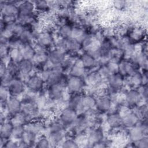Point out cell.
I'll return each mask as SVG.
<instances>
[{"instance_id":"1","label":"cell","mask_w":148,"mask_h":148,"mask_svg":"<svg viewBox=\"0 0 148 148\" xmlns=\"http://www.w3.org/2000/svg\"><path fill=\"white\" fill-rule=\"evenodd\" d=\"M21 2L19 1H3L0 3V9L1 16H6L17 18L19 15L18 4Z\"/></svg>"},{"instance_id":"2","label":"cell","mask_w":148,"mask_h":148,"mask_svg":"<svg viewBox=\"0 0 148 148\" xmlns=\"http://www.w3.org/2000/svg\"><path fill=\"white\" fill-rule=\"evenodd\" d=\"M86 86L83 78L71 76L68 77L66 90L71 94H81Z\"/></svg>"},{"instance_id":"3","label":"cell","mask_w":148,"mask_h":148,"mask_svg":"<svg viewBox=\"0 0 148 148\" xmlns=\"http://www.w3.org/2000/svg\"><path fill=\"white\" fill-rule=\"evenodd\" d=\"M25 84L28 90L39 93L44 88L45 82L38 74H35L30 75Z\"/></svg>"},{"instance_id":"4","label":"cell","mask_w":148,"mask_h":148,"mask_svg":"<svg viewBox=\"0 0 148 148\" xmlns=\"http://www.w3.org/2000/svg\"><path fill=\"white\" fill-rule=\"evenodd\" d=\"M88 139V147L92 146L103 140L104 133L100 127H90L85 132Z\"/></svg>"},{"instance_id":"5","label":"cell","mask_w":148,"mask_h":148,"mask_svg":"<svg viewBox=\"0 0 148 148\" xmlns=\"http://www.w3.org/2000/svg\"><path fill=\"white\" fill-rule=\"evenodd\" d=\"M78 116L77 113L73 109L66 107L59 113V120L66 127L69 126L75 120Z\"/></svg>"},{"instance_id":"6","label":"cell","mask_w":148,"mask_h":148,"mask_svg":"<svg viewBox=\"0 0 148 148\" xmlns=\"http://www.w3.org/2000/svg\"><path fill=\"white\" fill-rule=\"evenodd\" d=\"M139 68L136 64L130 60H121L119 63V73L124 76H130Z\"/></svg>"},{"instance_id":"7","label":"cell","mask_w":148,"mask_h":148,"mask_svg":"<svg viewBox=\"0 0 148 148\" xmlns=\"http://www.w3.org/2000/svg\"><path fill=\"white\" fill-rule=\"evenodd\" d=\"M28 117L30 121L36 119H39L40 109L35 102L22 103L21 110Z\"/></svg>"},{"instance_id":"8","label":"cell","mask_w":148,"mask_h":148,"mask_svg":"<svg viewBox=\"0 0 148 148\" xmlns=\"http://www.w3.org/2000/svg\"><path fill=\"white\" fill-rule=\"evenodd\" d=\"M22 103L17 97L11 96L6 103L5 110L10 117L21 110Z\"/></svg>"},{"instance_id":"9","label":"cell","mask_w":148,"mask_h":148,"mask_svg":"<svg viewBox=\"0 0 148 148\" xmlns=\"http://www.w3.org/2000/svg\"><path fill=\"white\" fill-rule=\"evenodd\" d=\"M143 100L136 89L127 90L125 94V103L130 108H132L140 105Z\"/></svg>"},{"instance_id":"10","label":"cell","mask_w":148,"mask_h":148,"mask_svg":"<svg viewBox=\"0 0 148 148\" xmlns=\"http://www.w3.org/2000/svg\"><path fill=\"white\" fill-rule=\"evenodd\" d=\"M46 126L43 120L41 119H36L32 120L24 125L25 131L33 132L37 135L44 134Z\"/></svg>"},{"instance_id":"11","label":"cell","mask_w":148,"mask_h":148,"mask_svg":"<svg viewBox=\"0 0 148 148\" xmlns=\"http://www.w3.org/2000/svg\"><path fill=\"white\" fill-rule=\"evenodd\" d=\"M66 88L59 84L49 86L47 89V95L49 98L53 101L62 99L65 92Z\"/></svg>"},{"instance_id":"12","label":"cell","mask_w":148,"mask_h":148,"mask_svg":"<svg viewBox=\"0 0 148 148\" xmlns=\"http://www.w3.org/2000/svg\"><path fill=\"white\" fill-rule=\"evenodd\" d=\"M25 82L16 77L13 79L8 87L11 96L17 97L23 94L25 91Z\"/></svg>"},{"instance_id":"13","label":"cell","mask_w":148,"mask_h":148,"mask_svg":"<svg viewBox=\"0 0 148 148\" xmlns=\"http://www.w3.org/2000/svg\"><path fill=\"white\" fill-rule=\"evenodd\" d=\"M35 42L48 49L54 43V38L52 32L43 31L37 36Z\"/></svg>"},{"instance_id":"14","label":"cell","mask_w":148,"mask_h":148,"mask_svg":"<svg viewBox=\"0 0 148 148\" xmlns=\"http://www.w3.org/2000/svg\"><path fill=\"white\" fill-rule=\"evenodd\" d=\"M38 135L33 132L25 130L21 138L18 140V147H35L36 142L38 139Z\"/></svg>"},{"instance_id":"15","label":"cell","mask_w":148,"mask_h":148,"mask_svg":"<svg viewBox=\"0 0 148 148\" xmlns=\"http://www.w3.org/2000/svg\"><path fill=\"white\" fill-rule=\"evenodd\" d=\"M112 101L107 95H101L96 98L95 109L101 113H105L109 111L111 107Z\"/></svg>"},{"instance_id":"16","label":"cell","mask_w":148,"mask_h":148,"mask_svg":"<svg viewBox=\"0 0 148 148\" xmlns=\"http://www.w3.org/2000/svg\"><path fill=\"white\" fill-rule=\"evenodd\" d=\"M66 53L54 48L48 52V61L54 66L61 65L66 58Z\"/></svg>"},{"instance_id":"17","label":"cell","mask_w":148,"mask_h":148,"mask_svg":"<svg viewBox=\"0 0 148 148\" xmlns=\"http://www.w3.org/2000/svg\"><path fill=\"white\" fill-rule=\"evenodd\" d=\"M124 77L120 73L112 74L106 80L108 86L116 91H119L124 85Z\"/></svg>"},{"instance_id":"18","label":"cell","mask_w":148,"mask_h":148,"mask_svg":"<svg viewBox=\"0 0 148 148\" xmlns=\"http://www.w3.org/2000/svg\"><path fill=\"white\" fill-rule=\"evenodd\" d=\"M86 86L97 87L103 80L98 71H92L87 73L83 78Z\"/></svg>"},{"instance_id":"19","label":"cell","mask_w":148,"mask_h":148,"mask_svg":"<svg viewBox=\"0 0 148 148\" xmlns=\"http://www.w3.org/2000/svg\"><path fill=\"white\" fill-rule=\"evenodd\" d=\"M121 120L122 125L125 128H132L140 122V120L131 111V110L127 114L122 116Z\"/></svg>"},{"instance_id":"20","label":"cell","mask_w":148,"mask_h":148,"mask_svg":"<svg viewBox=\"0 0 148 148\" xmlns=\"http://www.w3.org/2000/svg\"><path fill=\"white\" fill-rule=\"evenodd\" d=\"M69 73L71 76L84 78L86 76L87 73V70L83 66L79 57L76 60L74 65L71 68Z\"/></svg>"},{"instance_id":"21","label":"cell","mask_w":148,"mask_h":148,"mask_svg":"<svg viewBox=\"0 0 148 148\" xmlns=\"http://www.w3.org/2000/svg\"><path fill=\"white\" fill-rule=\"evenodd\" d=\"M31 60L35 65V67L38 68V71H39L42 69L43 65L48 61V52H35Z\"/></svg>"},{"instance_id":"22","label":"cell","mask_w":148,"mask_h":148,"mask_svg":"<svg viewBox=\"0 0 148 148\" xmlns=\"http://www.w3.org/2000/svg\"><path fill=\"white\" fill-rule=\"evenodd\" d=\"M66 136V132L65 130L57 131V132H53L49 133L46 136L47 137L51 146L53 145L54 146H57L65 139Z\"/></svg>"},{"instance_id":"23","label":"cell","mask_w":148,"mask_h":148,"mask_svg":"<svg viewBox=\"0 0 148 148\" xmlns=\"http://www.w3.org/2000/svg\"><path fill=\"white\" fill-rule=\"evenodd\" d=\"M82 97V94H73L71 96L68 101V107L75 110L77 113V114L79 112H80V114L82 113V109L81 105Z\"/></svg>"},{"instance_id":"24","label":"cell","mask_w":148,"mask_h":148,"mask_svg":"<svg viewBox=\"0 0 148 148\" xmlns=\"http://www.w3.org/2000/svg\"><path fill=\"white\" fill-rule=\"evenodd\" d=\"M96 104V98L91 95L83 94L82 97L81 99V105L82 109V113L86 110L94 108Z\"/></svg>"},{"instance_id":"25","label":"cell","mask_w":148,"mask_h":148,"mask_svg":"<svg viewBox=\"0 0 148 148\" xmlns=\"http://www.w3.org/2000/svg\"><path fill=\"white\" fill-rule=\"evenodd\" d=\"M18 7L19 14L31 15L35 14V6L32 1H21Z\"/></svg>"},{"instance_id":"26","label":"cell","mask_w":148,"mask_h":148,"mask_svg":"<svg viewBox=\"0 0 148 148\" xmlns=\"http://www.w3.org/2000/svg\"><path fill=\"white\" fill-rule=\"evenodd\" d=\"M79 58L83 66L86 70L92 69L96 67L98 64L97 61L90 54L86 52L82 54Z\"/></svg>"},{"instance_id":"27","label":"cell","mask_w":148,"mask_h":148,"mask_svg":"<svg viewBox=\"0 0 148 148\" xmlns=\"http://www.w3.org/2000/svg\"><path fill=\"white\" fill-rule=\"evenodd\" d=\"M106 122L113 129H118L123 126L121 117L117 112L109 113L106 117Z\"/></svg>"},{"instance_id":"28","label":"cell","mask_w":148,"mask_h":148,"mask_svg":"<svg viewBox=\"0 0 148 148\" xmlns=\"http://www.w3.org/2000/svg\"><path fill=\"white\" fill-rule=\"evenodd\" d=\"M13 128V125L10 119H7L3 123H1L0 135L1 138L6 139H9L11 138Z\"/></svg>"},{"instance_id":"29","label":"cell","mask_w":148,"mask_h":148,"mask_svg":"<svg viewBox=\"0 0 148 148\" xmlns=\"http://www.w3.org/2000/svg\"><path fill=\"white\" fill-rule=\"evenodd\" d=\"M19 68V72L26 75L30 76L29 74L35 68L32 60L23 59L18 63Z\"/></svg>"},{"instance_id":"30","label":"cell","mask_w":148,"mask_h":148,"mask_svg":"<svg viewBox=\"0 0 148 148\" xmlns=\"http://www.w3.org/2000/svg\"><path fill=\"white\" fill-rule=\"evenodd\" d=\"M10 121L13 126L15 125H25L30 121L28 116L22 111L10 117Z\"/></svg>"},{"instance_id":"31","label":"cell","mask_w":148,"mask_h":148,"mask_svg":"<svg viewBox=\"0 0 148 148\" xmlns=\"http://www.w3.org/2000/svg\"><path fill=\"white\" fill-rule=\"evenodd\" d=\"M18 49L20 50L23 59L31 60L35 53L34 46L31 44L22 43Z\"/></svg>"},{"instance_id":"32","label":"cell","mask_w":148,"mask_h":148,"mask_svg":"<svg viewBox=\"0 0 148 148\" xmlns=\"http://www.w3.org/2000/svg\"><path fill=\"white\" fill-rule=\"evenodd\" d=\"M65 130V127L63 123L58 119H53L49 123V125L46 127L45 131H47V135L50 132H57Z\"/></svg>"},{"instance_id":"33","label":"cell","mask_w":148,"mask_h":148,"mask_svg":"<svg viewBox=\"0 0 148 148\" xmlns=\"http://www.w3.org/2000/svg\"><path fill=\"white\" fill-rule=\"evenodd\" d=\"M19 38L22 43L33 45L35 41V38L30 28L26 27L23 32L19 36Z\"/></svg>"},{"instance_id":"34","label":"cell","mask_w":148,"mask_h":148,"mask_svg":"<svg viewBox=\"0 0 148 148\" xmlns=\"http://www.w3.org/2000/svg\"><path fill=\"white\" fill-rule=\"evenodd\" d=\"M128 38L131 43L139 42L144 38V32L140 28H133L132 29L130 30Z\"/></svg>"},{"instance_id":"35","label":"cell","mask_w":148,"mask_h":148,"mask_svg":"<svg viewBox=\"0 0 148 148\" xmlns=\"http://www.w3.org/2000/svg\"><path fill=\"white\" fill-rule=\"evenodd\" d=\"M72 27L68 23L62 24L58 27L57 34L59 37L63 39H69L71 38Z\"/></svg>"},{"instance_id":"36","label":"cell","mask_w":148,"mask_h":148,"mask_svg":"<svg viewBox=\"0 0 148 148\" xmlns=\"http://www.w3.org/2000/svg\"><path fill=\"white\" fill-rule=\"evenodd\" d=\"M37 19V16L34 14L31 15H23L19 14L17 18V21L25 27H30L31 24Z\"/></svg>"},{"instance_id":"37","label":"cell","mask_w":148,"mask_h":148,"mask_svg":"<svg viewBox=\"0 0 148 148\" xmlns=\"http://www.w3.org/2000/svg\"><path fill=\"white\" fill-rule=\"evenodd\" d=\"M87 34H88L86 33V32L83 28H80L79 27H72L71 38H73L77 40L81 43L82 40L84 39V38Z\"/></svg>"},{"instance_id":"38","label":"cell","mask_w":148,"mask_h":148,"mask_svg":"<svg viewBox=\"0 0 148 148\" xmlns=\"http://www.w3.org/2000/svg\"><path fill=\"white\" fill-rule=\"evenodd\" d=\"M10 97H11V95L9 92L8 88L6 87L1 86V88H0V101H1V110L5 109L6 103Z\"/></svg>"},{"instance_id":"39","label":"cell","mask_w":148,"mask_h":148,"mask_svg":"<svg viewBox=\"0 0 148 148\" xmlns=\"http://www.w3.org/2000/svg\"><path fill=\"white\" fill-rule=\"evenodd\" d=\"M35 6V10L38 13H42L50 11L49 5L47 1H33Z\"/></svg>"},{"instance_id":"40","label":"cell","mask_w":148,"mask_h":148,"mask_svg":"<svg viewBox=\"0 0 148 148\" xmlns=\"http://www.w3.org/2000/svg\"><path fill=\"white\" fill-rule=\"evenodd\" d=\"M24 131H25L24 125L13 126L12 136L10 138H13L15 140H19L21 138Z\"/></svg>"},{"instance_id":"41","label":"cell","mask_w":148,"mask_h":148,"mask_svg":"<svg viewBox=\"0 0 148 148\" xmlns=\"http://www.w3.org/2000/svg\"><path fill=\"white\" fill-rule=\"evenodd\" d=\"M9 55L10 56L11 61L16 63H18L23 59L20 50L17 48L10 49Z\"/></svg>"},{"instance_id":"42","label":"cell","mask_w":148,"mask_h":148,"mask_svg":"<svg viewBox=\"0 0 148 148\" xmlns=\"http://www.w3.org/2000/svg\"><path fill=\"white\" fill-rule=\"evenodd\" d=\"M7 67V72L16 77L17 75L19 72V68L18 63L14 62L13 61H10L6 66Z\"/></svg>"},{"instance_id":"43","label":"cell","mask_w":148,"mask_h":148,"mask_svg":"<svg viewBox=\"0 0 148 148\" xmlns=\"http://www.w3.org/2000/svg\"><path fill=\"white\" fill-rule=\"evenodd\" d=\"M51 146V144L45 135L41 136L39 137L36 142L35 147L38 148H47Z\"/></svg>"},{"instance_id":"44","label":"cell","mask_w":148,"mask_h":148,"mask_svg":"<svg viewBox=\"0 0 148 148\" xmlns=\"http://www.w3.org/2000/svg\"><path fill=\"white\" fill-rule=\"evenodd\" d=\"M100 76L103 80H107V79L112 75L111 72L108 68L107 65L99 66L98 70H97Z\"/></svg>"},{"instance_id":"45","label":"cell","mask_w":148,"mask_h":148,"mask_svg":"<svg viewBox=\"0 0 148 148\" xmlns=\"http://www.w3.org/2000/svg\"><path fill=\"white\" fill-rule=\"evenodd\" d=\"M22 42H21L19 36L14 35L8 41V45L10 49H18L20 46L21 45Z\"/></svg>"},{"instance_id":"46","label":"cell","mask_w":148,"mask_h":148,"mask_svg":"<svg viewBox=\"0 0 148 148\" xmlns=\"http://www.w3.org/2000/svg\"><path fill=\"white\" fill-rule=\"evenodd\" d=\"M134 147L139 148H147L148 147V138L147 135L143 136L138 140L131 143Z\"/></svg>"},{"instance_id":"47","label":"cell","mask_w":148,"mask_h":148,"mask_svg":"<svg viewBox=\"0 0 148 148\" xmlns=\"http://www.w3.org/2000/svg\"><path fill=\"white\" fill-rule=\"evenodd\" d=\"M60 146L65 148H76L79 147L75 140L71 138L64 139V140L61 142Z\"/></svg>"},{"instance_id":"48","label":"cell","mask_w":148,"mask_h":148,"mask_svg":"<svg viewBox=\"0 0 148 148\" xmlns=\"http://www.w3.org/2000/svg\"><path fill=\"white\" fill-rule=\"evenodd\" d=\"M14 78V76L9 74V73L6 72L4 75H3L2 77H1V83L2 86L6 87H8V86L10 84L11 82L13 80V79Z\"/></svg>"},{"instance_id":"49","label":"cell","mask_w":148,"mask_h":148,"mask_svg":"<svg viewBox=\"0 0 148 148\" xmlns=\"http://www.w3.org/2000/svg\"><path fill=\"white\" fill-rule=\"evenodd\" d=\"M136 90L139 92L140 96L142 97L143 100L146 101L147 99L148 95V88L146 85H140L137 87Z\"/></svg>"},{"instance_id":"50","label":"cell","mask_w":148,"mask_h":148,"mask_svg":"<svg viewBox=\"0 0 148 148\" xmlns=\"http://www.w3.org/2000/svg\"><path fill=\"white\" fill-rule=\"evenodd\" d=\"M128 5L127 2L125 1H114L113 2L114 9L116 10H122Z\"/></svg>"},{"instance_id":"51","label":"cell","mask_w":148,"mask_h":148,"mask_svg":"<svg viewBox=\"0 0 148 148\" xmlns=\"http://www.w3.org/2000/svg\"><path fill=\"white\" fill-rule=\"evenodd\" d=\"M10 47L8 45V43H1L0 44V56L1 58L9 55Z\"/></svg>"},{"instance_id":"52","label":"cell","mask_w":148,"mask_h":148,"mask_svg":"<svg viewBox=\"0 0 148 148\" xmlns=\"http://www.w3.org/2000/svg\"><path fill=\"white\" fill-rule=\"evenodd\" d=\"M119 63L111 61H109V62L108 63L107 66L112 74L119 73Z\"/></svg>"},{"instance_id":"53","label":"cell","mask_w":148,"mask_h":148,"mask_svg":"<svg viewBox=\"0 0 148 148\" xmlns=\"http://www.w3.org/2000/svg\"><path fill=\"white\" fill-rule=\"evenodd\" d=\"M18 147V140L13 138H10L7 140L3 148H16Z\"/></svg>"},{"instance_id":"54","label":"cell","mask_w":148,"mask_h":148,"mask_svg":"<svg viewBox=\"0 0 148 148\" xmlns=\"http://www.w3.org/2000/svg\"><path fill=\"white\" fill-rule=\"evenodd\" d=\"M6 65L3 62H1L0 65V76L2 77L7 72V67Z\"/></svg>"}]
</instances>
